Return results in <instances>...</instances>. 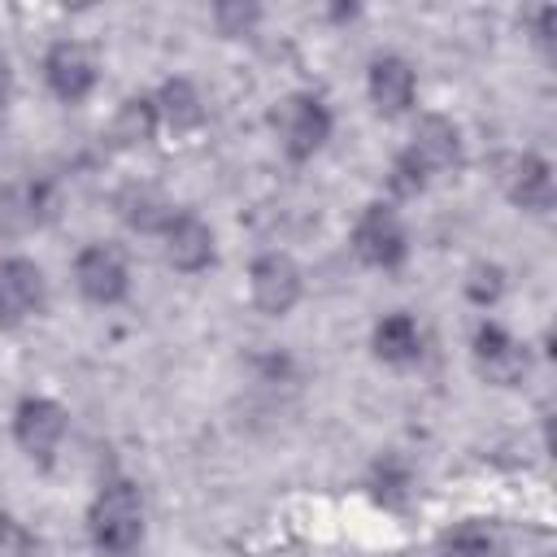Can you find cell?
<instances>
[{
  "mask_svg": "<svg viewBox=\"0 0 557 557\" xmlns=\"http://www.w3.org/2000/svg\"><path fill=\"white\" fill-rule=\"evenodd\" d=\"M470 357H474L479 379H487L496 387H518L531 374V348L522 339H513L500 322H479L474 326Z\"/></svg>",
  "mask_w": 557,
  "mask_h": 557,
  "instance_id": "7",
  "label": "cell"
},
{
  "mask_svg": "<svg viewBox=\"0 0 557 557\" xmlns=\"http://www.w3.org/2000/svg\"><path fill=\"white\" fill-rule=\"evenodd\" d=\"M505 296V270L496 261H474L466 270V300L479 309H492Z\"/></svg>",
  "mask_w": 557,
  "mask_h": 557,
  "instance_id": "19",
  "label": "cell"
},
{
  "mask_svg": "<svg viewBox=\"0 0 557 557\" xmlns=\"http://www.w3.org/2000/svg\"><path fill=\"white\" fill-rule=\"evenodd\" d=\"M74 287H78L83 300H91L100 309L122 305L126 292H131L126 257L113 244H83L78 257H74Z\"/></svg>",
  "mask_w": 557,
  "mask_h": 557,
  "instance_id": "8",
  "label": "cell"
},
{
  "mask_svg": "<svg viewBox=\"0 0 557 557\" xmlns=\"http://www.w3.org/2000/svg\"><path fill=\"white\" fill-rule=\"evenodd\" d=\"M274 131H278V148L287 161H313L331 131H335V117H331V104L318 96V91H292L278 100L274 109Z\"/></svg>",
  "mask_w": 557,
  "mask_h": 557,
  "instance_id": "2",
  "label": "cell"
},
{
  "mask_svg": "<svg viewBox=\"0 0 557 557\" xmlns=\"http://www.w3.org/2000/svg\"><path fill=\"white\" fill-rule=\"evenodd\" d=\"M261 22V9L257 4H239V0H222L213 4V26L218 35L235 39V35H252V26Z\"/></svg>",
  "mask_w": 557,
  "mask_h": 557,
  "instance_id": "22",
  "label": "cell"
},
{
  "mask_svg": "<svg viewBox=\"0 0 557 557\" xmlns=\"http://www.w3.org/2000/svg\"><path fill=\"white\" fill-rule=\"evenodd\" d=\"M157 131H161V117H157L152 96L131 91V96L113 109L109 135H113V144H117V148H144V144H152V139H157Z\"/></svg>",
  "mask_w": 557,
  "mask_h": 557,
  "instance_id": "17",
  "label": "cell"
},
{
  "mask_svg": "<svg viewBox=\"0 0 557 557\" xmlns=\"http://www.w3.org/2000/svg\"><path fill=\"white\" fill-rule=\"evenodd\" d=\"M161 257L178 274H205L218 261L213 226L200 213H191V209H174V218L161 231Z\"/></svg>",
  "mask_w": 557,
  "mask_h": 557,
  "instance_id": "9",
  "label": "cell"
},
{
  "mask_svg": "<svg viewBox=\"0 0 557 557\" xmlns=\"http://www.w3.org/2000/svg\"><path fill=\"white\" fill-rule=\"evenodd\" d=\"M366 96H370L379 117H405L413 109V100H418L413 65L405 57H396V52L370 57V65H366Z\"/></svg>",
  "mask_w": 557,
  "mask_h": 557,
  "instance_id": "12",
  "label": "cell"
},
{
  "mask_svg": "<svg viewBox=\"0 0 557 557\" xmlns=\"http://www.w3.org/2000/svg\"><path fill=\"white\" fill-rule=\"evenodd\" d=\"M426 170L409 157V148H400L396 157H392V165H387V191L396 196V200H413V196H422L426 191Z\"/></svg>",
  "mask_w": 557,
  "mask_h": 557,
  "instance_id": "20",
  "label": "cell"
},
{
  "mask_svg": "<svg viewBox=\"0 0 557 557\" xmlns=\"http://www.w3.org/2000/svg\"><path fill=\"white\" fill-rule=\"evenodd\" d=\"M370 348L383 366H413L422 357V326L413 313L396 309V313H383L370 331Z\"/></svg>",
  "mask_w": 557,
  "mask_h": 557,
  "instance_id": "15",
  "label": "cell"
},
{
  "mask_svg": "<svg viewBox=\"0 0 557 557\" xmlns=\"http://www.w3.org/2000/svg\"><path fill=\"white\" fill-rule=\"evenodd\" d=\"M44 83L61 104H83L100 83L96 52L83 39H52L44 52Z\"/></svg>",
  "mask_w": 557,
  "mask_h": 557,
  "instance_id": "5",
  "label": "cell"
},
{
  "mask_svg": "<svg viewBox=\"0 0 557 557\" xmlns=\"http://www.w3.org/2000/svg\"><path fill=\"white\" fill-rule=\"evenodd\" d=\"M87 535L100 557H135L144 544V496L131 479H109L91 496Z\"/></svg>",
  "mask_w": 557,
  "mask_h": 557,
  "instance_id": "1",
  "label": "cell"
},
{
  "mask_svg": "<svg viewBox=\"0 0 557 557\" xmlns=\"http://www.w3.org/2000/svg\"><path fill=\"white\" fill-rule=\"evenodd\" d=\"M9 100H13V70H9V57L0 52V122L9 113Z\"/></svg>",
  "mask_w": 557,
  "mask_h": 557,
  "instance_id": "24",
  "label": "cell"
},
{
  "mask_svg": "<svg viewBox=\"0 0 557 557\" xmlns=\"http://www.w3.org/2000/svg\"><path fill=\"white\" fill-rule=\"evenodd\" d=\"M48 309V278L30 257H0V326H17Z\"/></svg>",
  "mask_w": 557,
  "mask_h": 557,
  "instance_id": "11",
  "label": "cell"
},
{
  "mask_svg": "<svg viewBox=\"0 0 557 557\" xmlns=\"http://www.w3.org/2000/svg\"><path fill=\"white\" fill-rule=\"evenodd\" d=\"M113 213H117V222H122L126 231H135V235H161L165 222L174 218V200H170L157 183L131 178V183H122V187L113 191Z\"/></svg>",
  "mask_w": 557,
  "mask_h": 557,
  "instance_id": "14",
  "label": "cell"
},
{
  "mask_svg": "<svg viewBox=\"0 0 557 557\" xmlns=\"http://www.w3.org/2000/svg\"><path fill=\"white\" fill-rule=\"evenodd\" d=\"M248 296L265 318H287L305 296V274L287 252H261L248 265Z\"/></svg>",
  "mask_w": 557,
  "mask_h": 557,
  "instance_id": "6",
  "label": "cell"
},
{
  "mask_svg": "<svg viewBox=\"0 0 557 557\" xmlns=\"http://www.w3.org/2000/svg\"><path fill=\"white\" fill-rule=\"evenodd\" d=\"M152 104H157L161 126L174 131V135H187V131H196L205 122V100H200L191 78H165L152 91Z\"/></svg>",
  "mask_w": 557,
  "mask_h": 557,
  "instance_id": "16",
  "label": "cell"
},
{
  "mask_svg": "<svg viewBox=\"0 0 557 557\" xmlns=\"http://www.w3.org/2000/svg\"><path fill=\"white\" fill-rule=\"evenodd\" d=\"M496 183L522 213H548L553 209V165L540 152H509L496 161Z\"/></svg>",
  "mask_w": 557,
  "mask_h": 557,
  "instance_id": "10",
  "label": "cell"
},
{
  "mask_svg": "<svg viewBox=\"0 0 557 557\" xmlns=\"http://www.w3.org/2000/svg\"><path fill=\"white\" fill-rule=\"evenodd\" d=\"M409 157L426 170V178L461 170L466 152H461V131H457V122L444 117V113H422V117L413 122V135H409Z\"/></svg>",
  "mask_w": 557,
  "mask_h": 557,
  "instance_id": "13",
  "label": "cell"
},
{
  "mask_svg": "<svg viewBox=\"0 0 557 557\" xmlns=\"http://www.w3.org/2000/svg\"><path fill=\"white\" fill-rule=\"evenodd\" d=\"M30 548H35L30 531L17 518L0 513V557H30Z\"/></svg>",
  "mask_w": 557,
  "mask_h": 557,
  "instance_id": "23",
  "label": "cell"
},
{
  "mask_svg": "<svg viewBox=\"0 0 557 557\" xmlns=\"http://www.w3.org/2000/svg\"><path fill=\"white\" fill-rule=\"evenodd\" d=\"M435 553L440 557H496V535L479 518H466V522H453L448 531H440Z\"/></svg>",
  "mask_w": 557,
  "mask_h": 557,
  "instance_id": "18",
  "label": "cell"
},
{
  "mask_svg": "<svg viewBox=\"0 0 557 557\" xmlns=\"http://www.w3.org/2000/svg\"><path fill=\"white\" fill-rule=\"evenodd\" d=\"M352 252H357L361 265L383 270V274H392V270L405 265V257H409V231H405L400 213L387 200H374V205H366L357 213V222H352Z\"/></svg>",
  "mask_w": 557,
  "mask_h": 557,
  "instance_id": "3",
  "label": "cell"
},
{
  "mask_svg": "<svg viewBox=\"0 0 557 557\" xmlns=\"http://www.w3.org/2000/svg\"><path fill=\"white\" fill-rule=\"evenodd\" d=\"M70 431V413L52 400V396H22L13 409V444L35 461V466H52L57 448Z\"/></svg>",
  "mask_w": 557,
  "mask_h": 557,
  "instance_id": "4",
  "label": "cell"
},
{
  "mask_svg": "<svg viewBox=\"0 0 557 557\" xmlns=\"http://www.w3.org/2000/svg\"><path fill=\"white\" fill-rule=\"evenodd\" d=\"M409 483H413L409 466H405V461H396V457H387V461H379V466H374L370 492H374L383 505H400V500L409 496Z\"/></svg>",
  "mask_w": 557,
  "mask_h": 557,
  "instance_id": "21",
  "label": "cell"
}]
</instances>
